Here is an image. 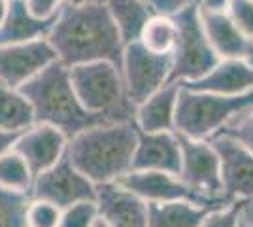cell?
Masks as SVG:
<instances>
[{"instance_id":"6da1fadb","label":"cell","mask_w":253,"mask_h":227,"mask_svg":"<svg viewBox=\"0 0 253 227\" xmlns=\"http://www.w3.org/2000/svg\"><path fill=\"white\" fill-rule=\"evenodd\" d=\"M45 40L68 68L93 61H110L121 68L125 44L104 0L64 2Z\"/></svg>"},{"instance_id":"9c48e42d","label":"cell","mask_w":253,"mask_h":227,"mask_svg":"<svg viewBox=\"0 0 253 227\" xmlns=\"http://www.w3.org/2000/svg\"><path fill=\"white\" fill-rule=\"evenodd\" d=\"M31 197L66 208L80 201H96V185L76 169L66 153L61 161L34 178Z\"/></svg>"},{"instance_id":"8fae6325","label":"cell","mask_w":253,"mask_h":227,"mask_svg":"<svg viewBox=\"0 0 253 227\" xmlns=\"http://www.w3.org/2000/svg\"><path fill=\"white\" fill-rule=\"evenodd\" d=\"M55 59L57 53L45 38L27 44L0 45V82L19 89Z\"/></svg>"},{"instance_id":"44dd1931","label":"cell","mask_w":253,"mask_h":227,"mask_svg":"<svg viewBox=\"0 0 253 227\" xmlns=\"http://www.w3.org/2000/svg\"><path fill=\"white\" fill-rule=\"evenodd\" d=\"M104 2L125 45L140 40L144 25L151 15H155L153 10L142 0H104Z\"/></svg>"},{"instance_id":"d590c367","label":"cell","mask_w":253,"mask_h":227,"mask_svg":"<svg viewBox=\"0 0 253 227\" xmlns=\"http://www.w3.org/2000/svg\"><path fill=\"white\" fill-rule=\"evenodd\" d=\"M8 2H10V0H0V25L4 23V17H6V11H8Z\"/></svg>"},{"instance_id":"e0dca14e","label":"cell","mask_w":253,"mask_h":227,"mask_svg":"<svg viewBox=\"0 0 253 227\" xmlns=\"http://www.w3.org/2000/svg\"><path fill=\"white\" fill-rule=\"evenodd\" d=\"M181 86L217 95H242L253 89V65L246 59H219L208 74Z\"/></svg>"},{"instance_id":"74e56055","label":"cell","mask_w":253,"mask_h":227,"mask_svg":"<svg viewBox=\"0 0 253 227\" xmlns=\"http://www.w3.org/2000/svg\"><path fill=\"white\" fill-rule=\"evenodd\" d=\"M68 4H84V2H87V0H66Z\"/></svg>"},{"instance_id":"ba28073f","label":"cell","mask_w":253,"mask_h":227,"mask_svg":"<svg viewBox=\"0 0 253 227\" xmlns=\"http://www.w3.org/2000/svg\"><path fill=\"white\" fill-rule=\"evenodd\" d=\"M172 53L161 55L149 51L142 44L130 42L123 47L121 76L126 87V95L138 106L163 86L170 82Z\"/></svg>"},{"instance_id":"cb8c5ba5","label":"cell","mask_w":253,"mask_h":227,"mask_svg":"<svg viewBox=\"0 0 253 227\" xmlns=\"http://www.w3.org/2000/svg\"><path fill=\"white\" fill-rule=\"evenodd\" d=\"M32 184H34V174L31 173L27 161L17 151L11 150L0 157V185L2 187L31 195Z\"/></svg>"},{"instance_id":"52a82bcc","label":"cell","mask_w":253,"mask_h":227,"mask_svg":"<svg viewBox=\"0 0 253 227\" xmlns=\"http://www.w3.org/2000/svg\"><path fill=\"white\" fill-rule=\"evenodd\" d=\"M181 167L179 180L189 187L202 206L219 208L231 205L223 193L221 161L210 140H197L179 135Z\"/></svg>"},{"instance_id":"836d02e7","label":"cell","mask_w":253,"mask_h":227,"mask_svg":"<svg viewBox=\"0 0 253 227\" xmlns=\"http://www.w3.org/2000/svg\"><path fill=\"white\" fill-rule=\"evenodd\" d=\"M229 0H201L202 8H208V10H225Z\"/></svg>"},{"instance_id":"8992f818","label":"cell","mask_w":253,"mask_h":227,"mask_svg":"<svg viewBox=\"0 0 253 227\" xmlns=\"http://www.w3.org/2000/svg\"><path fill=\"white\" fill-rule=\"evenodd\" d=\"M178 27V38L172 51L170 82H193L208 74L219 63V57L208 42L201 19V0L172 15Z\"/></svg>"},{"instance_id":"9a60e30c","label":"cell","mask_w":253,"mask_h":227,"mask_svg":"<svg viewBox=\"0 0 253 227\" xmlns=\"http://www.w3.org/2000/svg\"><path fill=\"white\" fill-rule=\"evenodd\" d=\"M96 205L112 227H149L148 203L117 182L96 185Z\"/></svg>"},{"instance_id":"8d00e7d4","label":"cell","mask_w":253,"mask_h":227,"mask_svg":"<svg viewBox=\"0 0 253 227\" xmlns=\"http://www.w3.org/2000/svg\"><path fill=\"white\" fill-rule=\"evenodd\" d=\"M238 227H253V218L246 216L242 210V216H240V224H238Z\"/></svg>"},{"instance_id":"3957f363","label":"cell","mask_w":253,"mask_h":227,"mask_svg":"<svg viewBox=\"0 0 253 227\" xmlns=\"http://www.w3.org/2000/svg\"><path fill=\"white\" fill-rule=\"evenodd\" d=\"M19 91L31 102L36 123H49L63 131L68 138L95 125L110 123L82 104L70 80V68L59 59L25 82Z\"/></svg>"},{"instance_id":"5bb4252c","label":"cell","mask_w":253,"mask_h":227,"mask_svg":"<svg viewBox=\"0 0 253 227\" xmlns=\"http://www.w3.org/2000/svg\"><path fill=\"white\" fill-rule=\"evenodd\" d=\"M181 144L176 131L146 133L138 129V144L130 171H165L179 174Z\"/></svg>"},{"instance_id":"1f68e13d","label":"cell","mask_w":253,"mask_h":227,"mask_svg":"<svg viewBox=\"0 0 253 227\" xmlns=\"http://www.w3.org/2000/svg\"><path fill=\"white\" fill-rule=\"evenodd\" d=\"M66 0H25L27 8L36 17H53L63 8Z\"/></svg>"},{"instance_id":"4fadbf2b","label":"cell","mask_w":253,"mask_h":227,"mask_svg":"<svg viewBox=\"0 0 253 227\" xmlns=\"http://www.w3.org/2000/svg\"><path fill=\"white\" fill-rule=\"evenodd\" d=\"M117 184L146 203L193 201L201 205L193 191L179 180L178 174L165 171H128L117 180Z\"/></svg>"},{"instance_id":"d6986e66","label":"cell","mask_w":253,"mask_h":227,"mask_svg":"<svg viewBox=\"0 0 253 227\" xmlns=\"http://www.w3.org/2000/svg\"><path fill=\"white\" fill-rule=\"evenodd\" d=\"M181 84L169 82L157 93L140 102L134 112V125L146 133L176 131V104Z\"/></svg>"},{"instance_id":"ac0fdd59","label":"cell","mask_w":253,"mask_h":227,"mask_svg":"<svg viewBox=\"0 0 253 227\" xmlns=\"http://www.w3.org/2000/svg\"><path fill=\"white\" fill-rule=\"evenodd\" d=\"M57 13L53 17L32 15L25 0H10L4 23L0 25V45L27 44L45 38L51 31Z\"/></svg>"},{"instance_id":"ffe728a7","label":"cell","mask_w":253,"mask_h":227,"mask_svg":"<svg viewBox=\"0 0 253 227\" xmlns=\"http://www.w3.org/2000/svg\"><path fill=\"white\" fill-rule=\"evenodd\" d=\"M210 210L193 201L148 203V222L149 227H201Z\"/></svg>"},{"instance_id":"5b68a950","label":"cell","mask_w":253,"mask_h":227,"mask_svg":"<svg viewBox=\"0 0 253 227\" xmlns=\"http://www.w3.org/2000/svg\"><path fill=\"white\" fill-rule=\"evenodd\" d=\"M250 104H253V89L242 95H217L181 86L176 104V133L210 140L229 119Z\"/></svg>"},{"instance_id":"e575fe53","label":"cell","mask_w":253,"mask_h":227,"mask_svg":"<svg viewBox=\"0 0 253 227\" xmlns=\"http://www.w3.org/2000/svg\"><path fill=\"white\" fill-rule=\"evenodd\" d=\"M91 227H112V226H110V222H108L104 216H100V214H98V216L95 218V222L91 224Z\"/></svg>"},{"instance_id":"4316f807","label":"cell","mask_w":253,"mask_h":227,"mask_svg":"<svg viewBox=\"0 0 253 227\" xmlns=\"http://www.w3.org/2000/svg\"><path fill=\"white\" fill-rule=\"evenodd\" d=\"M63 208L43 199H32L27 208V226L29 227H59Z\"/></svg>"},{"instance_id":"2e32d148","label":"cell","mask_w":253,"mask_h":227,"mask_svg":"<svg viewBox=\"0 0 253 227\" xmlns=\"http://www.w3.org/2000/svg\"><path fill=\"white\" fill-rule=\"evenodd\" d=\"M201 19L208 42L219 59H252L253 40L234 25L227 11L201 6Z\"/></svg>"},{"instance_id":"4dcf8cb0","label":"cell","mask_w":253,"mask_h":227,"mask_svg":"<svg viewBox=\"0 0 253 227\" xmlns=\"http://www.w3.org/2000/svg\"><path fill=\"white\" fill-rule=\"evenodd\" d=\"M144 4H148L153 10V13L159 15H176L178 11L187 8L189 4L197 2V0H142Z\"/></svg>"},{"instance_id":"277c9868","label":"cell","mask_w":253,"mask_h":227,"mask_svg":"<svg viewBox=\"0 0 253 227\" xmlns=\"http://www.w3.org/2000/svg\"><path fill=\"white\" fill-rule=\"evenodd\" d=\"M70 80L76 95L89 112L110 123L134 121L136 106L126 95L121 68L110 61H93L70 66Z\"/></svg>"},{"instance_id":"30bf717a","label":"cell","mask_w":253,"mask_h":227,"mask_svg":"<svg viewBox=\"0 0 253 227\" xmlns=\"http://www.w3.org/2000/svg\"><path fill=\"white\" fill-rule=\"evenodd\" d=\"M210 142L221 161L225 199L229 203L253 199V151L223 135L211 136Z\"/></svg>"},{"instance_id":"d6a6232c","label":"cell","mask_w":253,"mask_h":227,"mask_svg":"<svg viewBox=\"0 0 253 227\" xmlns=\"http://www.w3.org/2000/svg\"><path fill=\"white\" fill-rule=\"evenodd\" d=\"M21 133L23 131L0 129V157H2L4 153H8V151L13 150V146H15L17 138L21 136Z\"/></svg>"},{"instance_id":"7402d4cb","label":"cell","mask_w":253,"mask_h":227,"mask_svg":"<svg viewBox=\"0 0 253 227\" xmlns=\"http://www.w3.org/2000/svg\"><path fill=\"white\" fill-rule=\"evenodd\" d=\"M36 123L31 102L17 87L0 82V129L27 131Z\"/></svg>"},{"instance_id":"7c38bea8","label":"cell","mask_w":253,"mask_h":227,"mask_svg":"<svg viewBox=\"0 0 253 227\" xmlns=\"http://www.w3.org/2000/svg\"><path fill=\"white\" fill-rule=\"evenodd\" d=\"M68 136L49 123H34L23 131L13 150L27 161L34 178L61 161L68 151Z\"/></svg>"},{"instance_id":"f546056e","label":"cell","mask_w":253,"mask_h":227,"mask_svg":"<svg viewBox=\"0 0 253 227\" xmlns=\"http://www.w3.org/2000/svg\"><path fill=\"white\" fill-rule=\"evenodd\" d=\"M225 11L234 25L253 40V0H229Z\"/></svg>"},{"instance_id":"83f0119b","label":"cell","mask_w":253,"mask_h":227,"mask_svg":"<svg viewBox=\"0 0 253 227\" xmlns=\"http://www.w3.org/2000/svg\"><path fill=\"white\" fill-rule=\"evenodd\" d=\"M98 214L96 201H80L63 208L59 227H91Z\"/></svg>"},{"instance_id":"f35d334b","label":"cell","mask_w":253,"mask_h":227,"mask_svg":"<svg viewBox=\"0 0 253 227\" xmlns=\"http://www.w3.org/2000/svg\"><path fill=\"white\" fill-rule=\"evenodd\" d=\"M250 63L253 65V49H252V59H250Z\"/></svg>"},{"instance_id":"603a6c76","label":"cell","mask_w":253,"mask_h":227,"mask_svg":"<svg viewBox=\"0 0 253 227\" xmlns=\"http://www.w3.org/2000/svg\"><path fill=\"white\" fill-rule=\"evenodd\" d=\"M178 38V27L172 15H151L148 23L144 25L140 40L144 47H148L149 51L161 55H169L174 51Z\"/></svg>"},{"instance_id":"f1b7e54d","label":"cell","mask_w":253,"mask_h":227,"mask_svg":"<svg viewBox=\"0 0 253 227\" xmlns=\"http://www.w3.org/2000/svg\"><path fill=\"white\" fill-rule=\"evenodd\" d=\"M246 201H234L231 205L210 210L202 220L201 227H238Z\"/></svg>"},{"instance_id":"d4e9b609","label":"cell","mask_w":253,"mask_h":227,"mask_svg":"<svg viewBox=\"0 0 253 227\" xmlns=\"http://www.w3.org/2000/svg\"><path fill=\"white\" fill-rule=\"evenodd\" d=\"M31 195L0 185V227H29L27 208Z\"/></svg>"},{"instance_id":"484cf974","label":"cell","mask_w":253,"mask_h":227,"mask_svg":"<svg viewBox=\"0 0 253 227\" xmlns=\"http://www.w3.org/2000/svg\"><path fill=\"white\" fill-rule=\"evenodd\" d=\"M217 135L229 136L238 144L246 146L250 151H253V104L246 106L234 118L229 119Z\"/></svg>"},{"instance_id":"7a4b0ae2","label":"cell","mask_w":253,"mask_h":227,"mask_svg":"<svg viewBox=\"0 0 253 227\" xmlns=\"http://www.w3.org/2000/svg\"><path fill=\"white\" fill-rule=\"evenodd\" d=\"M138 144L134 121L100 123L68 140V157L95 185L114 184L132 169Z\"/></svg>"}]
</instances>
